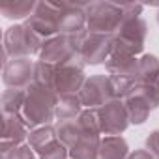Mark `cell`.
Instances as JSON below:
<instances>
[{
    "label": "cell",
    "instance_id": "obj_1",
    "mask_svg": "<svg viewBox=\"0 0 159 159\" xmlns=\"http://www.w3.org/2000/svg\"><path fill=\"white\" fill-rule=\"evenodd\" d=\"M142 4H114V2H90L86 4V30L92 34L114 36L120 28L142 13Z\"/></svg>",
    "mask_w": 159,
    "mask_h": 159
},
{
    "label": "cell",
    "instance_id": "obj_2",
    "mask_svg": "<svg viewBox=\"0 0 159 159\" xmlns=\"http://www.w3.org/2000/svg\"><path fill=\"white\" fill-rule=\"evenodd\" d=\"M56 103H58V96L52 90L34 83L32 86L26 88L25 103L21 109V118L28 124V127L43 125L51 122V118L54 116Z\"/></svg>",
    "mask_w": 159,
    "mask_h": 159
},
{
    "label": "cell",
    "instance_id": "obj_3",
    "mask_svg": "<svg viewBox=\"0 0 159 159\" xmlns=\"http://www.w3.org/2000/svg\"><path fill=\"white\" fill-rule=\"evenodd\" d=\"M43 41L23 23L13 25L4 32V64H8V56L13 58H30V54H39Z\"/></svg>",
    "mask_w": 159,
    "mask_h": 159
},
{
    "label": "cell",
    "instance_id": "obj_4",
    "mask_svg": "<svg viewBox=\"0 0 159 159\" xmlns=\"http://www.w3.org/2000/svg\"><path fill=\"white\" fill-rule=\"evenodd\" d=\"M64 8L66 2H38L36 11L25 21V25L41 41H47L58 36V17Z\"/></svg>",
    "mask_w": 159,
    "mask_h": 159
},
{
    "label": "cell",
    "instance_id": "obj_5",
    "mask_svg": "<svg viewBox=\"0 0 159 159\" xmlns=\"http://www.w3.org/2000/svg\"><path fill=\"white\" fill-rule=\"evenodd\" d=\"M146 34H148V26L142 17L127 21L120 28V32L112 36V52L137 58V54L142 52L144 49Z\"/></svg>",
    "mask_w": 159,
    "mask_h": 159
},
{
    "label": "cell",
    "instance_id": "obj_6",
    "mask_svg": "<svg viewBox=\"0 0 159 159\" xmlns=\"http://www.w3.org/2000/svg\"><path fill=\"white\" fill-rule=\"evenodd\" d=\"M75 47L84 64H101L112 54V36L92 34L84 30L75 34Z\"/></svg>",
    "mask_w": 159,
    "mask_h": 159
},
{
    "label": "cell",
    "instance_id": "obj_7",
    "mask_svg": "<svg viewBox=\"0 0 159 159\" xmlns=\"http://www.w3.org/2000/svg\"><path fill=\"white\" fill-rule=\"evenodd\" d=\"M96 114L99 122V131L109 137H118L129 124L124 101H109L107 105L98 109Z\"/></svg>",
    "mask_w": 159,
    "mask_h": 159
},
{
    "label": "cell",
    "instance_id": "obj_8",
    "mask_svg": "<svg viewBox=\"0 0 159 159\" xmlns=\"http://www.w3.org/2000/svg\"><path fill=\"white\" fill-rule=\"evenodd\" d=\"M36 64L30 58H13L4 64V83L13 90H26L34 84Z\"/></svg>",
    "mask_w": 159,
    "mask_h": 159
},
{
    "label": "cell",
    "instance_id": "obj_9",
    "mask_svg": "<svg viewBox=\"0 0 159 159\" xmlns=\"http://www.w3.org/2000/svg\"><path fill=\"white\" fill-rule=\"evenodd\" d=\"M79 99H81V103L84 107H88L90 111L101 109L109 101H114L112 92H111L109 77H92V79H88L83 86V90L79 92Z\"/></svg>",
    "mask_w": 159,
    "mask_h": 159
},
{
    "label": "cell",
    "instance_id": "obj_10",
    "mask_svg": "<svg viewBox=\"0 0 159 159\" xmlns=\"http://www.w3.org/2000/svg\"><path fill=\"white\" fill-rule=\"evenodd\" d=\"M86 4L83 2H66L58 17V34L75 36L86 30Z\"/></svg>",
    "mask_w": 159,
    "mask_h": 159
},
{
    "label": "cell",
    "instance_id": "obj_11",
    "mask_svg": "<svg viewBox=\"0 0 159 159\" xmlns=\"http://www.w3.org/2000/svg\"><path fill=\"white\" fill-rule=\"evenodd\" d=\"M107 69L112 77H122V79H131L137 81L139 73V58L135 56H124V54H111L107 60Z\"/></svg>",
    "mask_w": 159,
    "mask_h": 159
},
{
    "label": "cell",
    "instance_id": "obj_12",
    "mask_svg": "<svg viewBox=\"0 0 159 159\" xmlns=\"http://www.w3.org/2000/svg\"><path fill=\"white\" fill-rule=\"evenodd\" d=\"M38 2L34 0H6L0 4V13L6 19H28L36 11Z\"/></svg>",
    "mask_w": 159,
    "mask_h": 159
},
{
    "label": "cell",
    "instance_id": "obj_13",
    "mask_svg": "<svg viewBox=\"0 0 159 159\" xmlns=\"http://www.w3.org/2000/svg\"><path fill=\"white\" fill-rule=\"evenodd\" d=\"M137 83L157 86L159 83V60L152 54H144L139 60V73H137Z\"/></svg>",
    "mask_w": 159,
    "mask_h": 159
},
{
    "label": "cell",
    "instance_id": "obj_14",
    "mask_svg": "<svg viewBox=\"0 0 159 159\" xmlns=\"http://www.w3.org/2000/svg\"><path fill=\"white\" fill-rule=\"evenodd\" d=\"M81 107H83V103L79 99V94H75V96H58L54 114L58 116L60 122H73L75 118L81 116Z\"/></svg>",
    "mask_w": 159,
    "mask_h": 159
},
{
    "label": "cell",
    "instance_id": "obj_15",
    "mask_svg": "<svg viewBox=\"0 0 159 159\" xmlns=\"http://www.w3.org/2000/svg\"><path fill=\"white\" fill-rule=\"evenodd\" d=\"M127 144L122 137H105L99 144V159H125Z\"/></svg>",
    "mask_w": 159,
    "mask_h": 159
},
{
    "label": "cell",
    "instance_id": "obj_16",
    "mask_svg": "<svg viewBox=\"0 0 159 159\" xmlns=\"http://www.w3.org/2000/svg\"><path fill=\"white\" fill-rule=\"evenodd\" d=\"M41 159H66L67 157V146L62 144L60 140L51 142L49 146H45L43 150H39Z\"/></svg>",
    "mask_w": 159,
    "mask_h": 159
},
{
    "label": "cell",
    "instance_id": "obj_17",
    "mask_svg": "<svg viewBox=\"0 0 159 159\" xmlns=\"http://www.w3.org/2000/svg\"><path fill=\"white\" fill-rule=\"evenodd\" d=\"M4 159H36V155L30 146L19 144V146H13L8 153H4Z\"/></svg>",
    "mask_w": 159,
    "mask_h": 159
},
{
    "label": "cell",
    "instance_id": "obj_18",
    "mask_svg": "<svg viewBox=\"0 0 159 159\" xmlns=\"http://www.w3.org/2000/svg\"><path fill=\"white\" fill-rule=\"evenodd\" d=\"M148 152L155 157V159H159V131H153L152 135H150V139H148Z\"/></svg>",
    "mask_w": 159,
    "mask_h": 159
},
{
    "label": "cell",
    "instance_id": "obj_19",
    "mask_svg": "<svg viewBox=\"0 0 159 159\" xmlns=\"http://www.w3.org/2000/svg\"><path fill=\"white\" fill-rule=\"evenodd\" d=\"M127 159H155L150 152H146V150H139V152H135V153H131Z\"/></svg>",
    "mask_w": 159,
    "mask_h": 159
},
{
    "label": "cell",
    "instance_id": "obj_20",
    "mask_svg": "<svg viewBox=\"0 0 159 159\" xmlns=\"http://www.w3.org/2000/svg\"><path fill=\"white\" fill-rule=\"evenodd\" d=\"M157 23H159V13H157Z\"/></svg>",
    "mask_w": 159,
    "mask_h": 159
},
{
    "label": "cell",
    "instance_id": "obj_21",
    "mask_svg": "<svg viewBox=\"0 0 159 159\" xmlns=\"http://www.w3.org/2000/svg\"><path fill=\"white\" fill-rule=\"evenodd\" d=\"M157 90H159V83H157Z\"/></svg>",
    "mask_w": 159,
    "mask_h": 159
}]
</instances>
